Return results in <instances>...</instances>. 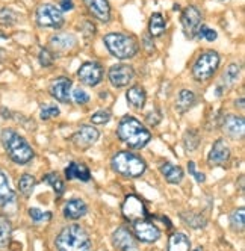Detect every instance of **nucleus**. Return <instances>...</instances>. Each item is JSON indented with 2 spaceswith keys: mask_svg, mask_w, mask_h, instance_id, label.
<instances>
[{
  "mask_svg": "<svg viewBox=\"0 0 245 251\" xmlns=\"http://www.w3.org/2000/svg\"><path fill=\"white\" fill-rule=\"evenodd\" d=\"M117 136L121 142H124L129 149L133 150L144 149L151 139V133L146 126L139 120L129 115L120 120L117 127Z\"/></svg>",
  "mask_w": 245,
  "mask_h": 251,
  "instance_id": "f257e3e1",
  "label": "nucleus"
},
{
  "mask_svg": "<svg viewBox=\"0 0 245 251\" xmlns=\"http://www.w3.org/2000/svg\"><path fill=\"white\" fill-rule=\"evenodd\" d=\"M2 146L12 162L17 165H26L33 159L35 153L29 142L14 129H3L0 133Z\"/></svg>",
  "mask_w": 245,
  "mask_h": 251,
  "instance_id": "f03ea898",
  "label": "nucleus"
},
{
  "mask_svg": "<svg viewBox=\"0 0 245 251\" xmlns=\"http://www.w3.org/2000/svg\"><path fill=\"white\" fill-rule=\"evenodd\" d=\"M58 251H93V242L82 226L70 224L64 227L55 239Z\"/></svg>",
  "mask_w": 245,
  "mask_h": 251,
  "instance_id": "7ed1b4c3",
  "label": "nucleus"
},
{
  "mask_svg": "<svg viewBox=\"0 0 245 251\" xmlns=\"http://www.w3.org/2000/svg\"><path fill=\"white\" fill-rule=\"evenodd\" d=\"M111 167L117 174L129 178L141 177L147 170L146 160L139 154L129 150H121L115 153L111 159Z\"/></svg>",
  "mask_w": 245,
  "mask_h": 251,
  "instance_id": "20e7f679",
  "label": "nucleus"
},
{
  "mask_svg": "<svg viewBox=\"0 0 245 251\" xmlns=\"http://www.w3.org/2000/svg\"><path fill=\"white\" fill-rule=\"evenodd\" d=\"M103 43L111 55L121 61L135 58L139 51V44L136 38L127 33H120V32L108 33V35H104Z\"/></svg>",
  "mask_w": 245,
  "mask_h": 251,
  "instance_id": "39448f33",
  "label": "nucleus"
},
{
  "mask_svg": "<svg viewBox=\"0 0 245 251\" xmlns=\"http://www.w3.org/2000/svg\"><path fill=\"white\" fill-rule=\"evenodd\" d=\"M220 55L215 50H204L192 65V76L198 82H206L211 79L220 67Z\"/></svg>",
  "mask_w": 245,
  "mask_h": 251,
  "instance_id": "423d86ee",
  "label": "nucleus"
},
{
  "mask_svg": "<svg viewBox=\"0 0 245 251\" xmlns=\"http://www.w3.org/2000/svg\"><path fill=\"white\" fill-rule=\"evenodd\" d=\"M121 213L124 220L129 223H138L148 218V210L144 200L135 194L126 195L124 201L121 204Z\"/></svg>",
  "mask_w": 245,
  "mask_h": 251,
  "instance_id": "0eeeda50",
  "label": "nucleus"
},
{
  "mask_svg": "<svg viewBox=\"0 0 245 251\" xmlns=\"http://www.w3.org/2000/svg\"><path fill=\"white\" fill-rule=\"evenodd\" d=\"M35 20H37V25L40 27L61 29L64 25V14L55 5L43 3L37 8V12H35Z\"/></svg>",
  "mask_w": 245,
  "mask_h": 251,
  "instance_id": "6e6552de",
  "label": "nucleus"
},
{
  "mask_svg": "<svg viewBox=\"0 0 245 251\" xmlns=\"http://www.w3.org/2000/svg\"><path fill=\"white\" fill-rule=\"evenodd\" d=\"M201 20H203V17L197 6L189 5L183 9L182 17H180V23H182L183 33L186 35V38H189V40L197 38L198 29L201 26Z\"/></svg>",
  "mask_w": 245,
  "mask_h": 251,
  "instance_id": "1a4fd4ad",
  "label": "nucleus"
},
{
  "mask_svg": "<svg viewBox=\"0 0 245 251\" xmlns=\"http://www.w3.org/2000/svg\"><path fill=\"white\" fill-rule=\"evenodd\" d=\"M100 138V132L94 127V126L90 124H82L80 129L73 135V144L76 146V149L85 151L90 147H93L96 142Z\"/></svg>",
  "mask_w": 245,
  "mask_h": 251,
  "instance_id": "9d476101",
  "label": "nucleus"
},
{
  "mask_svg": "<svg viewBox=\"0 0 245 251\" xmlns=\"http://www.w3.org/2000/svg\"><path fill=\"white\" fill-rule=\"evenodd\" d=\"M108 77L112 86L115 88H124L127 86L133 77H135V70L127 64H115L109 68Z\"/></svg>",
  "mask_w": 245,
  "mask_h": 251,
  "instance_id": "9b49d317",
  "label": "nucleus"
},
{
  "mask_svg": "<svg viewBox=\"0 0 245 251\" xmlns=\"http://www.w3.org/2000/svg\"><path fill=\"white\" fill-rule=\"evenodd\" d=\"M103 67L98 62H85L77 70V77L83 85L96 86L103 80Z\"/></svg>",
  "mask_w": 245,
  "mask_h": 251,
  "instance_id": "f8f14e48",
  "label": "nucleus"
},
{
  "mask_svg": "<svg viewBox=\"0 0 245 251\" xmlns=\"http://www.w3.org/2000/svg\"><path fill=\"white\" fill-rule=\"evenodd\" d=\"M133 233H135L133 236L138 241L146 242V244H153V242H156L157 239L161 238L159 227H157L154 223L147 221V220L133 223Z\"/></svg>",
  "mask_w": 245,
  "mask_h": 251,
  "instance_id": "ddd939ff",
  "label": "nucleus"
},
{
  "mask_svg": "<svg viewBox=\"0 0 245 251\" xmlns=\"http://www.w3.org/2000/svg\"><path fill=\"white\" fill-rule=\"evenodd\" d=\"M112 245L118 251H138L136 238L132 235V231L126 227H118L112 233Z\"/></svg>",
  "mask_w": 245,
  "mask_h": 251,
  "instance_id": "4468645a",
  "label": "nucleus"
},
{
  "mask_svg": "<svg viewBox=\"0 0 245 251\" xmlns=\"http://www.w3.org/2000/svg\"><path fill=\"white\" fill-rule=\"evenodd\" d=\"M230 160V147L224 139H217L209 151L207 162L211 167H224Z\"/></svg>",
  "mask_w": 245,
  "mask_h": 251,
  "instance_id": "2eb2a0df",
  "label": "nucleus"
},
{
  "mask_svg": "<svg viewBox=\"0 0 245 251\" xmlns=\"http://www.w3.org/2000/svg\"><path fill=\"white\" fill-rule=\"evenodd\" d=\"M221 126H222V130H224L225 136H229L230 139H242L244 138V133H245L244 117L229 114L224 117Z\"/></svg>",
  "mask_w": 245,
  "mask_h": 251,
  "instance_id": "dca6fc26",
  "label": "nucleus"
},
{
  "mask_svg": "<svg viewBox=\"0 0 245 251\" xmlns=\"http://www.w3.org/2000/svg\"><path fill=\"white\" fill-rule=\"evenodd\" d=\"M49 93L61 103H70V100H72V80L65 76L55 79L49 86Z\"/></svg>",
  "mask_w": 245,
  "mask_h": 251,
  "instance_id": "f3484780",
  "label": "nucleus"
},
{
  "mask_svg": "<svg viewBox=\"0 0 245 251\" xmlns=\"http://www.w3.org/2000/svg\"><path fill=\"white\" fill-rule=\"evenodd\" d=\"M86 9L90 14L101 23H108L111 20V5L108 0H83Z\"/></svg>",
  "mask_w": 245,
  "mask_h": 251,
  "instance_id": "a211bd4d",
  "label": "nucleus"
},
{
  "mask_svg": "<svg viewBox=\"0 0 245 251\" xmlns=\"http://www.w3.org/2000/svg\"><path fill=\"white\" fill-rule=\"evenodd\" d=\"M62 212L67 220L76 221V220L83 218L85 215L88 213V206H86V203L80 199H72L64 204Z\"/></svg>",
  "mask_w": 245,
  "mask_h": 251,
  "instance_id": "6ab92c4d",
  "label": "nucleus"
},
{
  "mask_svg": "<svg viewBox=\"0 0 245 251\" xmlns=\"http://www.w3.org/2000/svg\"><path fill=\"white\" fill-rule=\"evenodd\" d=\"M65 178L67 180H80V182H90L91 180V171L85 164L80 162H70L65 168Z\"/></svg>",
  "mask_w": 245,
  "mask_h": 251,
  "instance_id": "aec40b11",
  "label": "nucleus"
},
{
  "mask_svg": "<svg viewBox=\"0 0 245 251\" xmlns=\"http://www.w3.org/2000/svg\"><path fill=\"white\" fill-rule=\"evenodd\" d=\"M77 43V38L72 33H58L50 38V47L55 51H70Z\"/></svg>",
  "mask_w": 245,
  "mask_h": 251,
  "instance_id": "412c9836",
  "label": "nucleus"
},
{
  "mask_svg": "<svg viewBox=\"0 0 245 251\" xmlns=\"http://www.w3.org/2000/svg\"><path fill=\"white\" fill-rule=\"evenodd\" d=\"M15 203V192L12 191L5 171L0 168V207H9Z\"/></svg>",
  "mask_w": 245,
  "mask_h": 251,
  "instance_id": "4be33fe9",
  "label": "nucleus"
},
{
  "mask_svg": "<svg viewBox=\"0 0 245 251\" xmlns=\"http://www.w3.org/2000/svg\"><path fill=\"white\" fill-rule=\"evenodd\" d=\"M159 170H161V174L164 176L165 180L171 185H179L185 177L183 170L179 165H174L171 162H164L159 167Z\"/></svg>",
  "mask_w": 245,
  "mask_h": 251,
  "instance_id": "5701e85b",
  "label": "nucleus"
},
{
  "mask_svg": "<svg viewBox=\"0 0 245 251\" xmlns=\"http://www.w3.org/2000/svg\"><path fill=\"white\" fill-rule=\"evenodd\" d=\"M126 99H127V103L133 107V109H143V107L146 106V101H147L146 89L141 85H133L132 88L127 89Z\"/></svg>",
  "mask_w": 245,
  "mask_h": 251,
  "instance_id": "b1692460",
  "label": "nucleus"
},
{
  "mask_svg": "<svg viewBox=\"0 0 245 251\" xmlns=\"http://www.w3.org/2000/svg\"><path fill=\"white\" fill-rule=\"evenodd\" d=\"M168 251H191V241L182 231H176L170 235Z\"/></svg>",
  "mask_w": 245,
  "mask_h": 251,
  "instance_id": "393cba45",
  "label": "nucleus"
},
{
  "mask_svg": "<svg viewBox=\"0 0 245 251\" xmlns=\"http://www.w3.org/2000/svg\"><path fill=\"white\" fill-rule=\"evenodd\" d=\"M167 30V22L161 12H153L148 22V32L151 37H162Z\"/></svg>",
  "mask_w": 245,
  "mask_h": 251,
  "instance_id": "a878e982",
  "label": "nucleus"
},
{
  "mask_svg": "<svg viewBox=\"0 0 245 251\" xmlns=\"http://www.w3.org/2000/svg\"><path fill=\"white\" fill-rule=\"evenodd\" d=\"M197 103V97L196 94L189 91V89H182V91L179 93L177 96V101H176V107L177 111L185 114L186 111H189L192 106H194Z\"/></svg>",
  "mask_w": 245,
  "mask_h": 251,
  "instance_id": "bb28decb",
  "label": "nucleus"
},
{
  "mask_svg": "<svg viewBox=\"0 0 245 251\" xmlns=\"http://www.w3.org/2000/svg\"><path fill=\"white\" fill-rule=\"evenodd\" d=\"M180 220L191 228H196V230H200V228H204L206 227V218L200 213H196V212H182L180 213Z\"/></svg>",
  "mask_w": 245,
  "mask_h": 251,
  "instance_id": "cd10ccee",
  "label": "nucleus"
},
{
  "mask_svg": "<svg viewBox=\"0 0 245 251\" xmlns=\"http://www.w3.org/2000/svg\"><path fill=\"white\" fill-rule=\"evenodd\" d=\"M12 238V224L8 217L0 215V250L6 248Z\"/></svg>",
  "mask_w": 245,
  "mask_h": 251,
  "instance_id": "c85d7f7f",
  "label": "nucleus"
},
{
  "mask_svg": "<svg viewBox=\"0 0 245 251\" xmlns=\"http://www.w3.org/2000/svg\"><path fill=\"white\" fill-rule=\"evenodd\" d=\"M201 138L198 130L196 129H188L183 135V147L186 149V151H196L200 146Z\"/></svg>",
  "mask_w": 245,
  "mask_h": 251,
  "instance_id": "c756f323",
  "label": "nucleus"
},
{
  "mask_svg": "<svg viewBox=\"0 0 245 251\" xmlns=\"http://www.w3.org/2000/svg\"><path fill=\"white\" fill-rule=\"evenodd\" d=\"M35 185H37V180H35V177L32 174H23L20 178H19V191L23 197H30L33 189H35Z\"/></svg>",
  "mask_w": 245,
  "mask_h": 251,
  "instance_id": "7c9ffc66",
  "label": "nucleus"
},
{
  "mask_svg": "<svg viewBox=\"0 0 245 251\" xmlns=\"http://www.w3.org/2000/svg\"><path fill=\"white\" fill-rule=\"evenodd\" d=\"M43 180L46 183H49L51 188H53L56 197H61L65 192V183H64L62 178L59 177L58 173H49V174H46V177L43 178Z\"/></svg>",
  "mask_w": 245,
  "mask_h": 251,
  "instance_id": "2f4dec72",
  "label": "nucleus"
},
{
  "mask_svg": "<svg viewBox=\"0 0 245 251\" xmlns=\"http://www.w3.org/2000/svg\"><path fill=\"white\" fill-rule=\"evenodd\" d=\"M29 217L35 224H43V223H49L53 215L49 210H41L38 207H29Z\"/></svg>",
  "mask_w": 245,
  "mask_h": 251,
  "instance_id": "473e14b6",
  "label": "nucleus"
},
{
  "mask_svg": "<svg viewBox=\"0 0 245 251\" xmlns=\"http://www.w3.org/2000/svg\"><path fill=\"white\" fill-rule=\"evenodd\" d=\"M19 22V14L11 8H2L0 9V25L3 26H14Z\"/></svg>",
  "mask_w": 245,
  "mask_h": 251,
  "instance_id": "72a5a7b5",
  "label": "nucleus"
},
{
  "mask_svg": "<svg viewBox=\"0 0 245 251\" xmlns=\"http://www.w3.org/2000/svg\"><path fill=\"white\" fill-rule=\"evenodd\" d=\"M239 75H241V65L239 64H230L225 68L222 77H224V82L227 85H232L239 79Z\"/></svg>",
  "mask_w": 245,
  "mask_h": 251,
  "instance_id": "f704fd0d",
  "label": "nucleus"
},
{
  "mask_svg": "<svg viewBox=\"0 0 245 251\" xmlns=\"http://www.w3.org/2000/svg\"><path fill=\"white\" fill-rule=\"evenodd\" d=\"M244 217H245V212H244L242 207L232 212V215H230V224H232V228L235 231H244V226H245Z\"/></svg>",
  "mask_w": 245,
  "mask_h": 251,
  "instance_id": "c9c22d12",
  "label": "nucleus"
},
{
  "mask_svg": "<svg viewBox=\"0 0 245 251\" xmlns=\"http://www.w3.org/2000/svg\"><path fill=\"white\" fill-rule=\"evenodd\" d=\"M38 61L46 68L51 67V65H53V61H55V55L49 49H41L40 53H38Z\"/></svg>",
  "mask_w": 245,
  "mask_h": 251,
  "instance_id": "e433bc0d",
  "label": "nucleus"
},
{
  "mask_svg": "<svg viewBox=\"0 0 245 251\" xmlns=\"http://www.w3.org/2000/svg\"><path fill=\"white\" fill-rule=\"evenodd\" d=\"M217 37H218V33L214 30V29H211V27H207V26H200V29H198V33H197V38H200V40H206V41H215L217 40Z\"/></svg>",
  "mask_w": 245,
  "mask_h": 251,
  "instance_id": "4c0bfd02",
  "label": "nucleus"
},
{
  "mask_svg": "<svg viewBox=\"0 0 245 251\" xmlns=\"http://www.w3.org/2000/svg\"><path fill=\"white\" fill-rule=\"evenodd\" d=\"M58 115H59V107L55 106V104H47V106L41 107L40 117H41V120H44V121H47V120H50V118H55V117H58Z\"/></svg>",
  "mask_w": 245,
  "mask_h": 251,
  "instance_id": "58836bf2",
  "label": "nucleus"
},
{
  "mask_svg": "<svg viewBox=\"0 0 245 251\" xmlns=\"http://www.w3.org/2000/svg\"><path fill=\"white\" fill-rule=\"evenodd\" d=\"M111 111H108V109H101V111H97L96 114H93V117H91V121L94 123V124H106V123H109V120H111Z\"/></svg>",
  "mask_w": 245,
  "mask_h": 251,
  "instance_id": "ea45409f",
  "label": "nucleus"
},
{
  "mask_svg": "<svg viewBox=\"0 0 245 251\" xmlns=\"http://www.w3.org/2000/svg\"><path fill=\"white\" fill-rule=\"evenodd\" d=\"M188 171H189V174L192 176L197 180V183H204L206 182V176L203 174V173H198L197 170H196V164H194V160H189L188 162Z\"/></svg>",
  "mask_w": 245,
  "mask_h": 251,
  "instance_id": "a19ab883",
  "label": "nucleus"
},
{
  "mask_svg": "<svg viewBox=\"0 0 245 251\" xmlns=\"http://www.w3.org/2000/svg\"><path fill=\"white\" fill-rule=\"evenodd\" d=\"M73 99H74V101L77 104H86V103L90 101V96L86 94L83 89H80V88L73 89Z\"/></svg>",
  "mask_w": 245,
  "mask_h": 251,
  "instance_id": "79ce46f5",
  "label": "nucleus"
},
{
  "mask_svg": "<svg viewBox=\"0 0 245 251\" xmlns=\"http://www.w3.org/2000/svg\"><path fill=\"white\" fill-rule=\"evenodd\" d=\"M161 120H162V114H161V111H157V109L150 111L147 114V117H146V123L148 126H157L161 123Z\"/></svg>",
  "mask_w": 245,
  "mask_h": 251,
  "instance_id": "37998d69",
  "label": "nucleus"
},
{
  "mask_svg": "<svg viewBox=\"0 0 245 251\" xmlns=\"http://www.w3.org/2000/svg\"><path fill=\"white\" fill-rule=\"evenodd\" d=\"M61 11H73V8H74V2L73 0H61Z\"/></svg>",
  "mask_w": 245,
  "mask_h": 251,
  "instance_id": "c03bdc74",
  "label": "nucleus"
},
{
  "mask_svg": "<svg viewBox=\"0 0 245 251\" xmlns=\"http://www.w3.org/2000/svg\"><path fill=\"white\" fill-rule=\"evenodd\" d=\"M143 44H144L146 50H147V51L150 53V55H151V53H153V51L156 50V49H154V44L151 43V40H150L148 37H144V40H143Z\"/></svg>",
  "mask_w": 245,
  "mask_h": 251,
  "instance_id": "a18cd8bd",
  "label": "nucleus"
},
{
  "mask_svg": "<svg viewBox=\"0 0 245 251\" xmlns=\"http://www.w3.org/2000/svg\"><path fill=\"white\" fill-rule=\"evenodd\" d=\"M0 115H2L3 118H12L11 111H8L6 107H0Z\"/></svg>",
  "mask_w": 245,
  "mask_h": 251,
  "instance_id": "49530a36",
  "label": "nucleus"
},
{
  "mask_svg": "<svg viewBox=\"0 0 245 251\" xmlns=\"http://www.w3.org/2000/svg\"><path fill=\"white\" fill-rule=\"evenodd\" d=\"M5 56H6V51H5L3 49H0V61H2Z\"/></svg>",
  "mask_w": 245,
  "mask_h": 251,
  "instance_id": "de8ad7c7",
  "label": "nucleus"
},
{
  "mask_svg": "<svg viewBox=\"0 0 245 251\" xmlns=\"http://www.w3.org/2000/svg\"><path fill=\"white\" fill-rule=\"evenodd\" d=\"M0 38H2V40H6V38H8V35H6L5 32L0 30Z\"/></svg>",
  "mask_w": 245,
  "mask_h": 251,
  "instance_id": "09e8293b",
  "label": "nucleus"
},
{
  "mask_svg": "<svg viewBox=\"0 0 245 251\" xmlns=\"http://www.w3.org/2000/svg\"><path fill=\"white\" fill-rule=\"evenodd\" d=\"M239 188H241V191L244 192V176H241V186H239Z\"/></svg>",
  "mask_w": 245,
  "mask_h": 251,
  "instance_id": "8fccbe9b",
  "label": "nucleus"
},
{
  "mask_svg": "<svg viewBox=\"0 0 245 251\" xmlns=\"http://www.w3.org/2000/svg\"><path fill=\"white\" fill-rule=\"evenodd\" d=\"M172 9H174V11H179V9H180V5H177V3H176V5L172 6Z\"/></svg>",
  "mask_w": 245,
  "mask_h": 251,
  "instance_id": "3c124183",
  "label": "nucleus"
},
{
  "mask_svg": "<svg viewBox=\"0 0 245 251\" xmlns=\"http://www.w3.org/2000/svg\"><path fill=\"white\" fill-rule=\"evenodd\" d=\"M192 251H203V250H201V247H198V248H196V250H192Z\"/></svg>",
  "mask_w": 245,
  "mask_h": 251,
  "instance_id": "603ef678",
  "label": "nucleus"
},
{
  "mask_svg": "<svg viewBox=\"0 0 245 251\" xmlns=\"http://www.w3.org/2000/svg\"><path fill=\"white\" fill-rule=\"evenodd\" d=\"M222 2H224V0H222Z\"/></svg>",
  "mask_w": 245,
  "mask_h": 251,
  "instance_id": "864d4df0",
  "label": "nucleus"
}]
</instances>
